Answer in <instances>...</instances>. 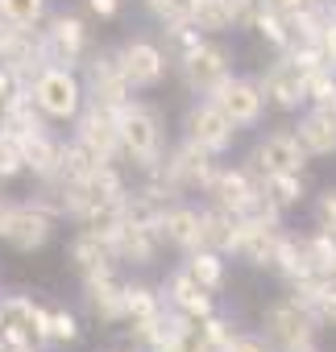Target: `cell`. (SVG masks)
I'll return each mask as SVG.
<instances>
[{
	"mask_svg": "<svg viewBox=\"0 0 336 352\" xmlns=\"http://www.w3.org/2000/svg\"><path fill=\"white\" fill-rule=\"evenodd\" d=\"M116 133H120V166L125 170H133L137 179L158 170V162L166 153V116L149 100L133 96L129 104H120L116 108Z\"/></svg>",
	"mask_w": 336,
	"mask_h": 352,
	"instance_id": "obj_1",
	"label": "cell"
},
{
	"mask_svg": "<svg viewBox=\"0 0 336 352\" xmlns=\"http://www.w3.org/2000/svg\"><path fill=\"white\" fill-rule=\"evenodd\" d=\"M216 166H220V157H212L208 149H200V145H191L187 137H179L171 149L162 153V162H158L154 174L166 183V191H171L175 199H196V195L208 191Z\"/></svg>",
	"mask_w": 336,
	"mask_h": 352,
	"instance_id": "obj_2",
	"label": "cell"
},
{
	"mask_svg": "<svg viewBox=\"0 0 336 352\" xmlns=\"http://www.w3.org/2000/svg\"><path fill=\"white\" fill-rule=\"evenodd\" d=\"M258 331H262L278 352H291V348H319V336H324V327L311 319V311L299 307L291 294H282V298H274V302L262 307Z\"/></svg>",
	"mask_w": 336,
	"mask_h": 352,
	"instance_id": "obj_3",
	"label": "cell"
},
{
	"mask_svg": "<svg viewBox=\"0 0 336 352\" xmlns=\"http://www.w3.org/2000/svg\"><path fill=\"white\" fill-rule=\"evenodd\" d=\"M30 100L38 104V112L50 124H71L79 116V108L87 104L83 96V79L71 67H42L30 83Z\"/></svg>",
	"mask_w": 336,
	"mask_h": 352,
	"instance_id": "obj_4",
	"label": "cell"
},
{
	"mask_svg": "<svg viewBox=\"0 0 336 352\" xmlns=\"http://www.w3.org/2000/svg\"><path fill=\"white\" fill-rule=\"evenodd\" d=\"M42 46H46V63L50 67H71L79 71V63L92 50V30L87 17L75 9H50V17L42 21Z\"/></svg>",
	"mask_w": 336,
	"mask_h": 352,
	"instance_id": "obj_5",
	"label": "cell"
},
{
	"mask_svg": "<svg viewBox=\"0 0 336 352\" xmlns=\"http://www.w3.org/2000/svg\"><path fill=\"white\" fill-rule=\"evenodd\" d=\"M79 79H83L87 104H100V108H120L137 96L116 63V46H92L87 58L79 63Z\"/></svg>",
	"mask_w": 336,
	"mask_h": 352,
	"instance_id": "obj_6",
	"label": "cell"
},
{
	"mask_svg": "<svg viewBox=\"0 0 336 352\" xmlns=\"http://www.w3.org/2000/svg\"><path fill=\"white\" fill-rule=\"evenodd\" d=\"M204 204L229 212V216H249L262 204V174L249 162H233V166H216L212 183L204 191Z\"/></svg>",
	"mask_w": 336,
	"mask_h": 352,
	"instance_id": "obj_7",
	"label": "cell"
},
{
	"mask_svg": "<svg viewBox=\"0 0 336 352\" xmlns=\"http://www.w3.org/2000/svg\"><path fill=\"white\" fill-rule=\"evenodd\" d=\"M116 63L129 79L133 91H158L166 83V75H171V58H166L162 42L149 38V34H129L120 46H116Z\"/></svg>",
	"mask_w": 336,
	"mask_h": 352,
	"instance_id": "obj_8",
	"label": "cell"
},
{
	"mask_svg": "<svg viewBox=\"0 0 336 352\" xmlns=\"http://www.w3.org/2000/svg\"><path fill=\"white\" fill-rule=\"evenodd\" d=\"M258 87L266 96V108H274L282 116H295L307 108V67L295 63L286 50L266 63V71L258 75Z\"/></svg>",
	"mask_w": 336,
	"mask_h": 352,
	"instance_id": "obj_9",
	"label": "cell"
},
{
	"mask_svg": "<svg viewBox=\"0 0 336 352\" xmlns=\"http://www.w3.org/2000/svg\"><path fill=\"white\" fill-rule=\"evenodd\" d=\"M54 232H59V216H50L38 199H13L0 241L13 253H42L54 241Z\"/></svg>",
	"mask_w": 336,
	"mask_h": 352,
	"instance_id": "obj_10",
	"label": "cell"
},
{
	"mask_svg": "<svg viewBox=\"0 0 336 352\" xmlns=\"http://www.w3.org/2000/svg\"><path fill=\"white\" fill-rule=\"evenodd\" d=\"M175 75H179V83H183V91L187 96H212L229 75H233V50H229V42H220V38H208L191 58H183L179 67H175Z\"/></svg>",
	"mask_w": 336,
	"mask_h": 352,
	"instance_id": "obj_11",
	"label": "cell"
},
{
	"mask_svg": "<svg viewBox=\"0 0 336 352\" xmlns=\"http://www.w3.org/2000/svg\"><path fill=\"white\" fill-rule=\"evenodd\" d=\"M183 137H187L191 145L208 149L212 157H224V153H233L237 124H233L208 96H200V100H191L187 112H183Z\"/></svg>",
	"mask_w": 336,
	"mask_h": 352,
	"instance_id": "obj_12",
	"label": "cell"
},
{
	"mask_svg": "<svg viewBox=\"0 0 336 352\" xmlns=\"http://www.w3.org/2000/svg\"><path fill=\"white\" fill-rule=\"evenodd\" d=\"M245 162L258 174H307V166H311V157L299 145L295 129H270V133H262L253 141V149L245 153Z\"/></svg>",
	"mask_w": 336,
	"mask_h": 352,
	"instance_id": "obj_13",
	"label": "cell"
},
{
	"mask_svg": "<svg viewBox=\"0 0 336 352\" xmlns=\"http://www.w3.org/2000/svg\"><path fill=\"white\" fill-rule=\"evenodd\" d=\"M79 298H83V311L96 323H104V327L125 323V278H120V265L83 274L79 278Z\"/></svg>",
	"mask_w": 336,
	"mask_h": 352,
	"instance_id": "obj_14",
	"label": "cell"
},
{
	"mask_svg": "<svg viewBox=\"0 0 336 352\" xmlns=\"http://www.w3.org/2000/svg\"><path fill=\"white\" fill-rule=\"evenodd\" d=\"M208 100L237 124V133H241V129H258L262 116H266V96H262V87H258V75H237V71H233Z\"/></svg>",
	"mask_w": 336,
	"mask_h": 352,
	"instance_id": "obj_15",
	"label": "cell"
},
{
	"mask_svg": "<svg viewBox=\"0 0 336 352\" xmlns=\"http://www.w3.org/2000/svg\"><path fill=\"white\" fill-rule=\"evenodd\" d=\"M71 137L83 141L92 153H100L104 162L120 166V133H116V108H100V104H83L79 116L71 120Z\"/></svg>",
	"mask_w": 336,
	"mask_h": 352,
	"instance_id": "obj_16",
	"label": "cell"
},
{
	"mask_svg": "<svg viewBox=\"0 0 336 352\" xmlns=\"http://www.w3.org/2000/svg\"><path fill=\"white\" fill-rule=\"evenodd\" d=\"M282 228H286V224H270V220H262V216H237L229 257L241 261V265H249V270H266Z\"/></svg>",
	"mask_w": 336,
	"mask_h": 352,
	"instance_id": "obj_17",
	"label": "cell"
},
{
	"mask_svg": "<svg viewBox=\"0 0 336 352\" xmlns=\"http://www.w3.org/2000/svg\"><path fill=\"white\" fill-rule=\"evenodd\" d=\"M162 302L171 307V311H179L183 319H204V315H212L216 311V294L212 290H204L187 270H183V261L162 278Z\"/></svg>",
	"mask_w": 336,
	"mask_h": 352,
	"instance_id": "obj_18",
	"label": "cell"
},
{
	"mask_svg": "<svg viewBox=\"0 0 336 352\" xmlns=\"http://www.w3.org/2000/svg\"><path fill=\"white\" fill-rule=\"evenodd\" d=\"M158 236H162V249H175L179 257L191 253L200 245V208L191 199H175L158 220Z\"/></svg>",
	"mask_w": 336,
	"mask_h": 352,
	"instance_id": "obj_19",
	"label": "cell"
},
{
	"mask_svg": "<svg viewBox=\"0 0 336 352\" xmlns=\"http://www.w3.org/2000/svg\"><path fill=\"white\" fill-rule=\"evenodd\" d=\"M21 141V153H25V174L34 183H46V179H59V157H63V129H38L30 137H17Z\"/></svg>",
	"mask_w": 336,
	"mask_h": 352,
	"instance_id": "obj_20",
	"label": "cell"
},
{
	"mask_svg": "<svg viewBox=\"0 0 336 352\" xmlns=\"http://www.w3.org/2000/svg\"><path fill=\"white\" fill-rule=\"evenodd\" d=\"M112 253H116L120 270H154L166 249H162L158 228H129V224H120V232L112 241Z\"/></svg>",
	"mask_w": 336,
	"mask_h": 352,
	"instance_id": "obj_21",
	"label": "cell"
},
{
	"mask_svg": "<svg viewBox=\"0 0 336 352\" xmlns=\"http://www.w3.org/2000/svg\"><path fill=\"white\" fill-rule=\"evenodd\" d=\"M291 124L307 157H336V108H303Z\"/></svg>",
	"mask_w": 336,
	"mask_h": 352,
	"instance_id": "obj_22",
	"label": "cell"
},
{
	"mask_svg": "<svg viewBox=\"0 0 336 352\" xmlns=\"http://www.w3.org/2000/svg\"><path fill=\"white\" fill-rule=\"evenodd\" d=\"M183 323L187 319L179 311L166 307L162 315H154L145 323H125V340H129L133 352H171L175 348V336L183 331Z\"/></svg>",
	"mask_w": 336,
	"mask_h": 352,
	"instance_id": "obj_23",
	"label": "cell"
},
{
	"mask_svg": "<svg viewBox=\"0 0 336 352\" xmlns=\"http://www.w3.org/2000/svg\"><path fill=\"white\" fill-rule=\"evenodd\" d=\"M286 294L299 302V307H307L311 311V319L328 331V327H336V282L328 278V274H311V278H303V282H295V286H286Z\"/></svg>",
	"mask_w": 336,
	"mask_h": 352,
	"instance_id": "obj_24",
	"label": "cell"
},
{
	"mask_svg": "<svg viewBox=\"0 0 336 352\" xmlns=\"http://www.w3.org/2000/svg\"><path fill=\"white\" fill-rule=\"evenodd\" d=\"M67 261L75 265V274H96V270H108V265H120L116 253H112V241L92 232V228H75L71 241H67Z\"/></svg>",
	"mask_w": 336,
	"mask_h": 352,
	"instance_id": "obj_25",
	"label": "cell"
},
{
	"mask_svg": "<svg viewBox=\"0 0 336 352\" xmlns=\"http://www.w3.org/2000/svg\"><path fill=\"white\" fill-rule=\"evenodd\" d=\"M278 282H282V290L286 286H295V282H303V278H311V274H319L311 261H307V249H303V236H295V232H278V245H274V253H270V265H266Z\"/></svg>",
	"mask_w": 336,
	"mask_h": 352,
	"instance_id": "obj_26",
	"label": "cell"
},
{
	"mask_svg": "<svg viewBox=\"0 0 336 352\" xmlns=\"http://www.w3.org/2000/svg\"><path fill=\"white\" fill-rule=\"evenodd\" d=\"M0 302H5V323H17L21 331H30V340L50 348V307L38 294H5Z\"/></svg>",
	"mask_w": 336,
	"mask_h": 352,
	"instance_id": "obj_27",
	"label": "cell"
},
{
	"mask_svg": "<svg viewBox=\"0 0 336 352\" xmlns=\"http://www.w3.org/2000/svg\"><path fill=\"white\" fill-rule=\"evenodd\" d=\"M183 270H187L204 290H212L216 298H220L224 286H229V257L216 253V249H191V253H183Z\"/></svg>",
	"mask_w": 336,
	"mask_h": 352,
	"instance_id": "obj_28",
	"label": "cell"
},
{
	"mask_svg": "<svg viewBox=\"0 0 336 352\" xmlns=\"http://www.w3.org/2000/svg\"><path fill=\"white\" fill-rule=\"evenodd\" d=\"M262 195L278 212H295L311 199V187H307V174H262Z\"/></svg>",
	"mask_w": 336,
	"mask_h": 352,
	"instance_id": "obj_29",
	"label": "cell"
},
{
	"mask_svg": "<svg viewBox=\"0 0 336 352\" xmlns=\"http://www.w3.org/2000/svg\"><path fill=\"white\" fill-rule=\"evenodd\" d=\"M158 42L166 50V58H171V67H179L183 58H191L208 42V34L200 25H191V21H179V25H158Z\"/></svg>",
	"mask_w": 336,
	"mask_h": 352,
	"instance_id": "obj_30",
	"label": "cell"
},
{
	"mask_svg": "<svg viewBox=\"0 0 336 352\" xmlns=\"http://www.w3.org/2000/svg\"><path fill=\"white\" fill-rule=\"evenodd\" d=\"M233 228H237V216H229V212L204 204V208H200V245H196V249H216V253L229 257V249H233Z\"/></svg>",
	"mask_w": 336,
	"mask_h": 352,
	"instance_id": "obj_31",
	"label": "cell"
},
{
	"mask_svg": "<svg viewBox=\"0 0 336 352\" xmlns=\"http://www.w3.org/2000/svg\"><path fill=\"white\" fill-rule=\"evenodd\" d=\"M166 302H162V290L149 286V282H137V278H125V323H145L154 315H162Z\"/></svg>",
	"mask_w": 336,
	"mask_h": 352,
	"instance_id": "obj_32",
	"label": "cell"
},
{
	"mask_svg": "<svg viewBox=\"0 0 336 352\" xmlns=\"http://www.w3.org/2000/svg\"><path fill=\"white\" fill-rule=\"evenodd\" d=\"M100 162H104L100 153H92L83 141H75L71 133H63V157H59V179H63V183L83 179V174H92Z\"/></svg>",
	"mask_w": 336,
	"mask_h": 352,
	"instance_id": "obj_33",
	"label": "cell"
},
{
	"mask_svg": "<svg viewBox=\"0 0 336 352\" xmlns=\"http://www.w3.org/2000/svg\"><path fill=\"white\" fill-rule=\"evenodd\" d=\"M54 9V0H0V17L17 30H38Z\"/></svg>",
	"mask_w": 336,
	"mask_h": 352,
	"instance_id": "obj_34",
	"label": "cell"
},
{
	"mask_svg": "<svg viewBox=\"0 0 336 352\" xmlns=\"http://www.w3.org/2000/svg\"><path fill=\"white\" fill-rule=\"evenodd\" d=\"M249 34H258L262 38V46L266 50H274V54H282L286 46H291V25H286V17L282 13H274L270 5H262V13H258V21H253V30Z\"/></svg>",
	"mask_w": 336,
	"mask_h": 352,
	"instance_id": "obj_35",
	"label": "cell"
},
{
	"mask_svg": "<svg viewBox=\"0 0 336 352\" xmlns=\"http://www.w3.org/2000/svg\"><path fill=\"white\" fill-rule=\"evenodd\" d=\"M191 25H200L208 38H224V34H233V13H229V0H200L196 13H191Z\"/></svg>",
	"mask_w": 336,
	"mask_h": 352,
	"instance_id": "obj_36",
	"label": "cell"
},
{
	"mask_svg": "<svg viewBox=\"0 0 336 352\" xmlns=\"http://www.w3.org/2000/svg\"><path fill=\"white\" fill-rule=\"evenodd\" d=\"M307 108H336V67L332 63L307 71Z\"/></svg>",
	"mask_w": 336,
	"mask_h": 352,
	"instance_id": "obj_37",
	"label": "cell"
},
{
	"mask_svg": "<svg viewBox=\"0 0 336 352\" xmlns=\"http://www.w3.org/2000/svg\"><path fill=\"white\" fill-rule=\"evenodd\" d=\"M200 0H141V9L149 13L154 25H179V21H191Z\"/></svg>",
	"mask_w": 336,
	"mask_h": 352,
	"instance_id": "obj_38",
	"label": "cell"
},
{
	"mask_svg": "<svg viewBox=\"0 0 336 352\" xmlns=\"http://www.w3.org/2000/svg\"><path fill=\"white\" fill-rule=\"evenodd\" d=\"M25 179V153H21V141L13 133L0 129V187L5 183H17Z\"/></svg>",
	"mask_w": 336,
	"mask_h": 352,
	"instance_id": "obj_39",
	"label": "cell"
},
{
	"mask_svg": "<svg viewBox=\"0 0 336 352\" xmlns=\"http://www.w3.org/2000/svg\"><path fill=\"white\" fill-rule=\"evenodd\" d=\"M83 327H79V315L71 307H50V348H67V344H79Z\"/></svg>",
	"mask_w": 336,
	"mask_h": 352,
	"instance_id": "obj_40",
	"label": "cell"
},
{
	"mask_svg": "<svg viewBox=\"0 0 336 352\" xmlns=\"http://www.w3.org/2000/svg\"><path fill=\"white\" fill-rule=\"evenodd\" d=\"M311 224L328 236H336V187H319L311 199Z\"/></svg>",
	"mask_w": 336,
	"mask_h": 352,
	"instance_id": "obj_41",
	"label": "cell"
},
{
	"mask_svg": "<svg viewBox=\"0 0 336 352\" xmlns=\"http://www.w3.org/2000/svg\"><path fill=\"white\" fill-rule=\"evenodd\" d=\"M25 91H30V83H25L17 71H9L5 63H0V129H5V120H9V112H13V104H17Z\"/></svg>",
	"mask_w": 336,
	"mask_h": 352,
	"instance_id": "obj_42",
	"label": "cell"
},
{
	"mask_svg": "<svg viewBox=\"0 0 336 352\" xmlns=\"http://www.w3.org/2000/svg\"><path fill=\"white\" fill-rule=\"evenodd\" d=\"M200 327H204V336H208L212 352H220V348H224V344H229V340H233V336L241 331V327H237V323H233V319H229V315L220 311V307H216L212 315H204V319H200Z\"/></svg>",
	"mask_w": 336,
	"mask_h": 352,
	"instance_id": "obj_43",
	"label": "cell"
},
{
	"mask_svg": "<svg viewBox=\"0 0 336 352\" xmlns=\"http://www.w3.org/2000/svg\"><path fill=\"white\" fill-rule=\"evenodd\" d=\"M171 352H212V344H208L200 319H187V323H183V331L175 336V348H171Z\"/></svg>",
	"mask_w": 336,
	"mask_h": 352,
	"instance_id": "obj_44",
	"label": "cell"
},
{
	"mask_svg": "<svg viewBox=\"0 0 336 352\" xmlns=\"http://www.w3.org/2000/svg\"><path fill=\"white\" fill-rule=\"evenodd\" d=\"M220 352H278V348H274L262 331H237Z\"/></svg>",
	"mask_w": 336,
	"mask_h": 352,
	"instance_id": "obj_45",
	"label": "cell"
},
{
	"mask_svg": "<svg viewBox=\"0 0 336 352\" xmlns=\"http://www.w3.org/2000/svg\"><path fill=\"white\" fill-rule=\"evenodd\" d=\"M266 0H229V13H233V30H253L258 13H262Z\"/></svg>",
	"mask_w": 336,
	"mask_h": 352,
	"instance_id": "obj_46",
	"label": "cell"
},
{
	"mask_svg": "<svg viewBox=\"0 0 336 352\" xmlns=\"http://www.w3.org/2000/svg\"><path fill=\"white\" fill-rule=\"evenodd\" d=\"M83 9H87V17H96V21H116L120 9H125V0H83Z\"/></svg>",
	"mask_w": 336,
	"mask_h": 352,
	"instance_id": "obj_47",
	"label": "cell"
},
{
	"mask_svg": "<svg viewBox=\"0 0 336 352\" xmlns=\"http://www.w3.org/2000/svg\"><path fill=\"white\" fill-rule=\"evenodd\" d=\"M319 50H324V58L336 67V13H328V21H324V34H319Z\"/></svg>",
	"mask_w": 336,
	"mask_h": 352,
	"instance_id": "obj_48",
	"label": "cell"
},
{
	"mask_svg": "<svg viewBox=\"0 0 336 352\" xmlns=\"http://www.w3.org/2000/svg\"><path fill=\"white\" fill-rule=\"evenodd\" d=\"M266 5H270L274 13H282V17H291V13H299L303 5H311V0H266Z\"/></svg>",
	"mask_w": 336,
	"mask_h": 352,
	"instance_id": "obj_49",
	"label": "cell"
},
{
	"mask_svg": "<svg viewBox=\"0 0 336 352\" xmlns=\"http://www.w3.org/2000/svg\"><path fill=\"white\" fill-rule=\"evenodd\" d=\"M17 34V25H9L5 17H0V54H5V46H9V38Z\"/></svg>",
	"mask_w": 336,
	"mask_h": 352,
	"instance_id": "obj_50",
	"label": "cell"
},
{
	"mask_svg": "<svg viewBox=\"0 0 336 352\" xmlns=\"http://www.w3.org/2000/svg\"><path fill=\"white\" fill-rule=\"evenodd\" d=\"M5 352H46L38 340H25V344H13V348H5Z\"/></svg>",
	"mask_w": 336,
	"mask_h": 352,
	"instance_id": "obj_51",
	"label": "cell"
},
{
	"mask_svg": "<svg viewBox=\"0 0 336 352\" xmlns=\"http://www.w3.org/2000/svg\"><path fill=\"white\" fill-rule=\"evenodd\" d=\"M9 208H13V199H9V195H0V232H5V220H9Z\"/></svg>",
	"mask_w": 336,
	"mask_h": 352,
	"instance_id": "obj_52",
	"label": "cell"
},
{
	"mask_svg": "<svg viewBox=\"0 0 336 352\" xmlns=\"http://www.w3.org/2000/svg\"><path fill=\"white\" fill-rule=\"evenodd\" d=\"M324 274H328V278L336 282V253H332V261H328V270H324Z\"/></svg>",
	"mask_w": 336,
	"mask_h": 352,
	"instance_id": "obj_53",
	"label": "cell"
},
{
	"mask_svg": "<svg viewBox=\"0 0 336 352\" xmlns=\"http://www.w3.org/2000/svg\"><path fill=\"white\" fill-rule=\"evenodd\" d=\"M291 352H319V348H291Z\"/></svg>",
	"mask_w": 336,
	"mask_h": 352,
	"instance_id": "obj_54",
	"label": "cell"
},
{
	"mask_svg": "<svg viewBox=\"0 0 336 352\" xmlns=\"http://www.w3.org/2000/svg\"><path fill=\"white\" fill-rule=\"evenodd\" d=\"M0 323H5V302H0Z\"/></svg>",
	"mask_w": 336,
	"mask_h": 352,
	"instance_id": "obj_55",
	"label": "cell"
},
{
	"mask_svg": "<svg viewBox=\"0 0 336 352\" xmlns=\"http://www.w3.org/2000/svg\"><path fill=\"white\" fill-rule=\"evenodd\" d=\"M0 352H5V344H0Z\"/></svg>",
	"mask_w": 336,
	"mask_h": 352,
	"instance_id": "obj_56",
	"label": "cell"
}]
</instances>
